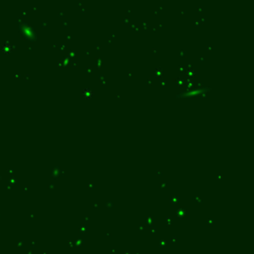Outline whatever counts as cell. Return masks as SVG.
Instances as JSON below:
<instances>
[{
	"label": "cell",
	"instance_id": "obj_1",
	"mask_svg": "<svg viewBox=\"0 0 254 254\" xmlns=\"http://www.w3.org/2000/svg\"><path fill=\"white\" fill-rule=\"evenodd\" d=\"M19 30L22 36L27 39V40H31L34 36V30L30 25L26 22H22L19 25Z\"/></svg>",
	"mask_w": 254,
	"mask_h": 254
}]
</instances>
